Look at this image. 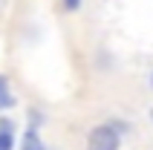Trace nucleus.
Masks as SVG:
<instances>
[{
    "label": "nucleus",
    "instance_id": "obj_6",
    "mask_svg": "<svg viewBox=\"0 0 153 150\" xmlns=\"http://www.w3.org/2000/svg\"><path fill=\"white\" fill-rule=\"evenodd\" d=\"M41 121H43V116H41V113H38V110H32V124L38 127V124H41Z\"/></svg>",
    "mask_w": 153,
    "mask_h": 150
},
{
    "label": "nucleus",
    "instance_id": "obj_2",
    "mask_svg": "<svg viewBox=\"0 0 153 150\" xmlns=\"http://www.w3.org/2000/svg\"><path fill=\"white\" fill-rule=\"evenodd\" d=\"M9 107H15V95L9 90V78L0 75V110H9Z\"/></svg>",
    "mask_w": 153,
    "mask_h": 150
},
{
    "label": "nucleus",
    "instance_id": "obj_3",
    "mask_svg": "<svg viewBox=\"0 0 153 150\" xmlns=\"http://www.w3.org/2000/svg\"><path fill=\"white\" fill-rule=\"evenodd\" d=\"M23 150H43L41 139H38V133H35V127H29L23 136Z\"/></svg>",
    "mask_w": 153,
    "mask_h": 150
},
{
    "label": "nucleus",
    "instance_id": "obj_4",
    "mask_svg": "<svg viewBox=\"0 0 153 150\" xmlns=\"http://www.w3.org/2000/svg\"><path fill=\"white\" fill-rule=\"evenodd\" d=\"M0 150H12V130H0Z\"/></svg>",
    "mask_w": 153,
    "mask_h": 150
},
{
    "label": "nucleus",
    "instance_id": "obj_5",
    "mask_svg": "<svg viewBox=\"0 0 153 150\" xmlns=\"http://www.w3.org/2000/svg\"><path fill=\"white\" fill-rule=\"evenodd\" d=\"M61 3H64L67 12H78V9H81V0H61Z\"/></svg>",
    "mask_w": 153,
    "mask_h": 150
},
{
    "label": "nucleus",
    "instance_id": "obj_8",
    "mask_svg": "<svg viewBox=\"0 0 153 150\" xmlns=\"http://www.w3.org/2000/svg\"><path fill=\"white\" fill-rule=\"evenodd\" d=\"M150 124H153V107H150Z\"/></svg>",
    "mask_w": 153,
    "mask_h": 150
},
{
    "label": "nucleus",
    "instance_id": "obj_7",
    "mask_svg": "<svg viewBox=\"0 0 153 150\" xmlns=\"http://www.w3.org/2000/svg\"><path fill=\"white\" fill-rule=\"evenodd\" d=\"M150 90H153V69H150Z\"/></svg>",
    "mask_w": 153,
    "mask_h": 150
},
{
    "label": "nucleus",
    "instance_id": "obj_1",
    "mask_svg": "<svg viewBox=\"0 0 153 150\" xmlns=\"http://www.w3.org/2000/svg\"><path fill=\"white\" fill-rule=\"evenodd\" d=\"M121 147V133L116 124H98L87 136V150H119Z\"/></svg>",
    "mask_w": 153,
    "mask_h": 150
}]
</instances>
